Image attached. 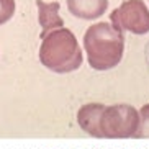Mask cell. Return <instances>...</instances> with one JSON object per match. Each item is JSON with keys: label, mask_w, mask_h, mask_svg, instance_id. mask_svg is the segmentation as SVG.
I'll return each instance as SVG.
<instances>
[{"label": "cell", "mask_w": 149, "mask_h": 149, "mask_svg": "<svg viewBox=\"0 0 149 149\" xmlns=\"http://www.w3.org/2000/svg\"><path fill=\"white\" fill-rule=\"evenodd\" d=\"M146 54H148V64H149V46H148V51H146Z\"/></svg>", "instance_id": "cell-10"}, {"label": "cell", "mask_w": 149, "mask_h": 149, "mask_svg": "<svg viewBox=\"0 0 149 149\" xmlns=\"http://www.w3.org/2000/svg\"><path fill=\"white\" fill-rule=\"evenodd\" d=\"M40 61L51 72L69 74L82 66L84 54L74 33L67 28H59L43 38Z\"/></svg>", "instance_id": "cell-2"}, {"label": "cell", "mask_w": 149, "mask_h": 149, "mask_svg": "<svg viewBox=\"0 0 149 149\" xmlns=\"http://www.w3.org/2000/svg\"><path fill=\"white\" fill-rule=\"evenodd\" d=\"M15 8H17L15 0H0V25L12 20V17L15 15Z\"/></svg>", "instance_id": "cell-9"}, {"label": "cell", "mask_w": 149, "mask_h": 149, "mask_svg": "<svg viewBox=\"0 0 149 149\" xmlns=\"http://www.w3.org/2000/svg\"><path fill=\"white\" fill-rule=\"evenodd\" d=\"M103 108L105 105L102 103H87V105L80 107L77 111V123L82 128V131H85L90 136H95V138H102L98 121H100V115Z\"/></svg>", "instance_id": "cell-7"}, {"label": "cell", "mask_w": 149, "mask_h": 149, "mask_svg": "<svg viewBox=\"0 0 149 149\" xmlns=\"http://www.w3.org/2000/svg\"><path fill=\"white\" fill-rule=\"evenodd\" d=\"M84 48L92 69L110 70L123 59L125 36L111 23H95L84 35Z\"/></svg>", "instance_id": "cell-1"}, {"label": "cell", "mask_w": 149, "mask_h": 149, "mask_svg": "<svg viewBox=\"0 0 149 149\" xmlns=\"http://www.w3.org/2000/svg\"><path fill=\"white\" fill-rule=\"evenodd\" d=\"M139 125L138 110L126 103L110 105L102 110L98 128L102 138L110 139H123V138H134Z\"/></svg>", "instance_id": "cell-3"}, {"label": "cell", "mask_w": 149, "mask_h": 149, "mask_svg": "<svg viewBox=\"0 0 149 149\" xmlns=\"http://www.w3.org/2000/svg\"><path fill=\"white\" fill-rule=\"evenodd\" d=\"M36 7H38V22L41 25V40L51 31L64 28V20L59 15V8H61L59 2L48 3L43 0H36Z\"/></svg>", "instance_id": "cell-5"}, {"label": "cell", "mask_w": 149, "mask_h": 149, "mask_svg": "<svg viewBox=\"0 0 149 149\" xmlns=\"http://www.w3.org/2000/svg\"><path fill=\"white\" fill-rule=\"evenodd\" d=\"M138 113H139V125L134 138H149V103L143 105Z\"/></svg>", "instance_id": "cell-8"}, {"label": "cell", "mask_w": 149, "mask_h": 149, "mask_svg": "<svg viewBox=\"0 0 149 149\" xmlns=\"http://www.w3.org/2000/svg\"><path fill=\"white\" fill-rule=\"evenodd\" d=\"M67 8L80 20H97L107 12L108 0H67Z\"/></svg>", "instance_id": "cell-6"}, {"label": "cell", "mask_w": 149, "mask_h": 149, "mask_svg": "<svg viewBox=\"0 0 149 149\" xmlns=\"http://www.w3.org/2000/svg\"><path fill=\"white\" fill-rule=\"evenodd\" d=\"M110 22L120 31L146 35L149 33V10L143 0H125L118 8L111 12Z\"/></svg>", "instance_id": "cell-4"}]
</instances>
